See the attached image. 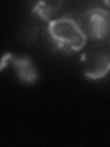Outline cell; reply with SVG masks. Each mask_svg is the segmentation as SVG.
<instances>
[{"label": "cell", "mask_w": 110, "mask_h": 147, "mask_svg": "<svg viewBox=\"0 0 110 147\" xmlns=\"http://www.w3.org/2000/svg\"><path fill=\"white\" fill-rule=\"evenodd\" d=\"M48 34L53 45L64 53H74L85 48L87 38L77 23L68 16L49 22Z\"/></svg>", "instance_id": "1"}, {"label": "cell", "mask_w": 110, "mask_h": 147, "mask_svg": "<svg viewBox=\"0 0 110 147\" xmlns=\"http://www.w3.org/2000/svg\"><path fill=\"white\" fill-rule=\"evenodd\" d=\"M77 23L87 40L101 42L110 35V12L105 8L87 9L77 20Z\"/></svg>", "instance_id": "2"}, {"label": "cell", "mask_w": 110, "mask_h": 147, "mask_svg": "<svg viewBox=\"0 0 110 147\" xmlns=\"http://www.w3.org/2000/svg\"><path fill=\"white\" fill-rule=\"evenodd\" d=\"M84 76L91 80L103 79L110 73V51L100 42H92L81 58Z\"/></svg>", "instance_id": "3"}, {"label": "cell", "mask_w": 110, "mask_h": 147, "mask_svg": "<svg viewBox=\"0 0 110 147\" xmlns=\"http://www.w3.org/2000/svg\"><path fill=\"white\" fill-rule=\"evenodd\" d=\"M9 63L13 66L17 76L22 83L33 85L39 79V73L34 62L28 54L11 53Z\"/></svg>", "instance_id": "4"}, {"label": "cell", "mask_w": 110, "mask_h": 147, "mask_svg": "<svg viewBox=\"0 0 110 147\" xmlns=\"http://www.w3.org/2000/svg\"><path fill=\"white\" fill-rule=\"evenodd\" d=\"M62 4V1H40L34 5L32 11L41 20L50 22L57 18L55 16L61 10Z\"/></svg>", "instance_id": "5"}, {"label": "cell", "mask_w": 110, "mask_h": 147, "mask_svg": "<svg viewBox=\"0 0 110 147\" xmlns=\"http://www.w3.org/2000/svg\"><path fill=\"white\" fill-rule=\"evenodd\" d=\"M10 56H11V53H5V55L2 57L1 66H0L1 70H3L5 67L7 66V64L9 63V60H10Z\"/></svg>", "instance_id": "6"}, {"label": "cell", "mask_w": 110, "mask_h": 147, "mask_svg": "<svg viewBox=\"0 0 110 147\" xmlns=\"http://www.w3.org/2000/svg\"><path fill=\"white\" fill-rule=\"evenodd\" d=\"M104 3H105V5H107V6L110 7V1H104Z\"/></svg>", "instance_id": "7"}, {"label": "cell", "mask_w": 110, "mask_h": 147, "mask_svg": "<svg viewBox=\"0 0 110 147\" xmlns=\"http://www.w3.org/2000/svg\"><path fill=\"white\" fill-rule=\"evenodd\" d=\"M109 47H110V40H109Z\"/></svg>", "instance_id": "8"}]
</instances>
